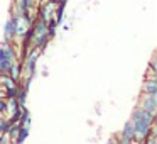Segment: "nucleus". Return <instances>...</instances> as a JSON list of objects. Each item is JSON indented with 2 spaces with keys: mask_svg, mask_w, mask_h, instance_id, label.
<instances>
[{
  "mask_svg": "<svg viewBox=\"0 0 157 144\" xmlns=\"http://www.w3.org/2000/svg\"><path fill=\"white\" fill-rule=\"evenodd\" d=\"M120 139L127 144H133V126H132V120H127L125 126H123L122 132H120Z\"/></svg>",
  "mask_w": 157,
  "mask_h": 144,
  "instance_id": "39448f33",
  "label": "nucleus"
},
{
  "mask_svg": "<svg viewBox=\"0 0 157 144\" xmlns=\"http://www.w3.org/2000/svg\"><path fill=\"white\" fill-rule=\"evenodd\" d=\"M56 7H58V4H52V2H42L41 9H39V21L46 22V24H49L51 21H54Z\"/></svg>",
  "mask_w": 157,
  "mask_h": 144,
  "instance_id": "7ed1b4c3",
  "label": "nucleus"
},
{
  "mask_svg": "<svg viewBox=\"0 0 157 144\" xmlns=\"http://www.w3.org/2000/svg\"><path fill=\"white\" fill-rule=\"evenodd\" d=\"M142 93H145V95H152V93H157V80H154V78H144Z\"/></svg>",
  "mask_w": 157,
  "mask_h": 144,
  "instance_id": "423d86ee",
  "label": "nucleus"
},
{
  "mask_svg": "<svg viewBox=\"0 0 157 144\" xmlns=\"http://www.w3.org/2000/svg\"><path fill=\"white\" fill-rule=\"evenodd\" d=\"M0 85L4 86V90H10V88H17V82L12 78L10 75H5V73H0Z\"/></svg>",
  "mask_w": 157,
  "mask_h": 144,
  "instance_id": "0eeeda50",
  "label": "nucleus"
},
{
  "mask_svg": "<svg viewBox=\"0 0 157 144\" xmlns=\"http://www.w3.org/2000/svg\"><path fill=\"white\" fill-rule=\"evenodd\" d=\"M44 2H52V4H59L61 0H44Z\"/></svg>",
  "mask_w": 157,
  "mask_h": 144,
  "instance_id": "f8f14e48",
  "label": "nucleus"
},
{
  "mask_svg": "<svg viewBox=\"0 0 157 144\" xmlns=\"http://www.w3.org/2000/svg\"><path fill=\"white\" fill-rule=\"evenodd\" d=\"M106 144H115V137H112V139H108V142Z\"/></svg>",
  "mask_w": 157,
  "mask_h": 144,
  "instance_id": "ddd939ff",
  "label": "nucleus"
},
{
  "mask_svg": "<svg viewBox=\"0 0 157 144\" xmlns=\"http://www.w3.org/2000/svg\"><path fill=\"white\" fill-rule=\"evenodd\" d=\"M17 15L12 14L10 17L7 19L5 22V27H4V38H5V42H14L15 39V26H17Z\"/></svg>",
  "mask_w": 157,
  "mask_h": 144,
  "instance_id": "20e7f679",
  "label": "nucleus"
},
{
  "mask_svg": "<svg viewBox=\"0 0 157 144\" xmlns=\"http://www.w3.org/2000/svg\"><path fill=\"white\" fill-rule=\"evenodd\" d=\"M29 130H31V127L22 126L21 130H19V134H17V137H15V141H14V144H22L24 142V141L27 139V136H29Z\"/></svg>",
  "mask_w": 157,
  "mask_h": 144,
  "instance_id": "1a4fd4ad",
  "label": "nucleus"
},
{
  "mask_svg": "<svg viewBox=\"0 0 157 144\" xmlns=\"http://www.w3.org/2000/svg\"><path fill=\"white\" fill-rule=\"evenodd\" d=\"M137 105H139L140 109H144L145 112L152 114V115H157V93H152V95L142 93Z\"/></svg>",
  "mask_w": 157,
  "mask_h": 144,
  "instance_id": "f03ea898",
  "label": "nucleus"
},
{
  "mask_svg": "<svg viewBox=\"0 0 157 144\" xmlns=\"http://www.w3.org/2000/svg\"><path fill=\"white\" fill-rule=\"evenodd\" d=\"M115 144H127V142H123V141L120 139V137H115Z\"/></svg>",
  "mask_w": 157,
  "mask_h": 144,
  "instance_id": "9b49d317",
  "label": "nucleus"
},
{
  "mask_svg": "<svg viewBox=\"0 0 157 144\" xmlns=\"http://www.w3.org/2000/svg\"><path fill=\"white\" fill-rule=\"evenodd\" d=\"M144 144H157V137H155V132L150 134L149 137H147L145 141H144Z\"/></svg>",
  "mask_w": 157,
  "mask_h": 144,
  "instance_id": "9d476101",
  "label": "nucleus"
},
{
  "mask_svg": "<svg viewBox=\"0 0 157 144\" xmlns=\"http://www.w3.org/2000/svg\"><path fill=\"white\" fill-rule=\"evenodd\" d=\"M17 61V53H15L14 42H4L0 46V73L9 75L10 66Z\"/></svg>",
  "mask_w": 157,
  "mask_h": 144,
  "instance_id": "f257e3e1",
  "label": "nucleus"
},
{
  "mask_svg": "<svg viewBox=\"0 0 157 144\" xmlns=\"http://www.w3.org/2000/svg\"><path fill=\"white\" fill-rule=\"evenodd\" d=\"M9 75H10L12 78L15 80V82H19V80H21V76H22V63L19 61V59L10 66V71H9Z\"/></svg>",
  "mask_w": 157,
  "mask_h": 144,
  "instance_id": "6e6552de",
  "label": "nucleus"
}]
</instances>
